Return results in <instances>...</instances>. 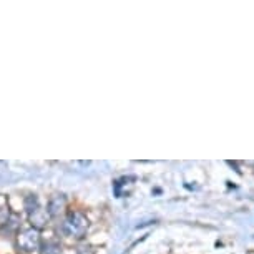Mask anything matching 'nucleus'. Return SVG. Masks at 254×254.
I'll use <instances>...</instances> for the list:
<instances>
[{
    "instance_id": "nucleus-1",
    "label": "nucleus",
    "mask_w": 254,
    "mask_h": 254,
    "mask_svg": "<svg viewBox=\"0 0 254 254\" xmlns=\"http://www.w3.org/2000/svg\"><path fill=\"white\" fill-rule=\"evenodd\" d=\"M60 231L68 238H81L88 231V219L80 211L68 213L64 223L60 224Z\"/></svg>"
},
{
    "instance_id": "nucleus-2",
    "label": "nucleus",
    "mask_w": 254,
    "mask_h": 254,
    "mask_svg": "<svg viewBox=\"0 0 254 254\" xmlns=\"http://www.w3.org/2000/svg\"><path fill=\"white\" fill-rule=\"evenodd\" d=\"M17 244L22 251H35V249L40 248V233L38 229H25V231H20L17 236Z\"/></svg>"
},
{
    "instance_id": "nucleus-3",
    "label": "nucleus",
    "mask_w": 254,
    "mask_h": 254,
    "mask_svg": "<svg viewBox=\"0 0 254 254\" xmlns=\"http://www.w3.org/2000/svg\"><path fill=\"white\" fill-rule=\"evenodd\" d=\"M65 204H66V198L64 194L52 196L49 201V206H47V213H49L50 216H59L62 211L65 209Z\"/></svg>"
},
{
    "instance_id": "nucleus-4",
    "label": "nucleus",
    "mask_w": 254,
    "mask_h": 254,
    "mask_svg": "<svg viewBox=\"0 0 254 254\" xmlns=\"http://www.w3.org/2000/svg\"><path fill=\"white\" fill-rule=\"evenodd\" d=\"M30 221H32V226L33 229H40L47 226V221H49V216H47V213L42 208L35 209L33 213H30Z\"/></svg>"
},
{
    "instance_id": "nucleus-5",
    "label": "nucleus",
    "mask_w": 254,
    "mask_h": 254,
    "mask_svg": "<svg viewBox=\"0 0 254 254\" xmlns=\"http://www.w3.org/2000/svg\"><path fill=\"white\" fill-rule=\"evenodd\" d=\"M40 208V204H38V198L35 194H30L25 198V209L28 211V213H33L35 209Z\"/></svg>"
},
{
    "instance_id": "nucleus-6",
    "label": "nucleus",
    "mask_w": 254,
    "mask_h": 254,
    "mask_svg": "<svg viewBox=\"0 0 254 254\" xmlns=\"http://www.w3.org/2000/svg\"><path fill=\"white\" fill-rule=\"evenodd\" d=\"M42 254H62V248L59 244H47Z\"/></svg>"
}]
</instances>
